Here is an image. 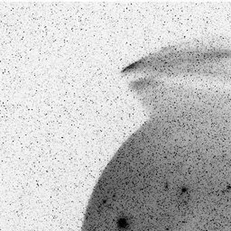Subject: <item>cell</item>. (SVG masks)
Returning a JSON list of instances; mask_svg holds the SVG:
<instances>
[{"label":"cell","instance_id":"6da1fadb","mask_svg":"<svg viewBox=\"0 0 231 231\" xmlns=\"http://www.w3.org/2000/svg\"><path fill=\"white\" fill-rule=\"evenodd\" d=\"M129 224H128V221L126 219H120L118 221V227L120 229V230H125L128 227Z\"/></svg>","mask_w":231,"mask_h":231}]
</instances>
